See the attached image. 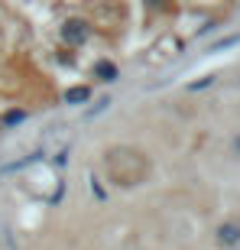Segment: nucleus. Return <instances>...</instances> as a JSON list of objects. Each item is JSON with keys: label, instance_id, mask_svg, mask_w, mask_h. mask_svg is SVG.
<instances>
[{"label": "nucleus", "instance_id": "nucleus-5", "mask_svg": "<svg viewBox=\"0 0 240 250\" xmlns=\"http://www.w3.org/2000/svg\"><path fill=\"white\" fill-rule=\"evenodd\" d=\"M107 107H111V98H101V101H94V107H88V111H84V121H94V117H98V114H104Z\"/></svg>", "mask_w": 240, "mask_h": 250}, {"label": "nucleus", "instance_id": "nucleus-2", "mask_svg": "<svg viewBox=\"0 0 240 250\" xmlns=\"http://www.w3.org/2000/svg\"><path fill=\"white\" fill-rule=\"evenodd\" d=\"M214 241H218V247H224V250L240 247V224L237 221H224L221 228L214 231Z\"/></svg>", "mask_w": 240, "mask_h": 250}, {"label": "nucleus", "instance_id": "nucleus-3", "mask_svg": "<svg viewBox=\"0 0 240 250\" xmlns=\"http://www.w3.org/2000/svg\"><path fill=\"white\" fill-rule=\"evenodd\" d=\"M91 75L98 78V82H117V65L114 62H107V59H101V62H94V68H91Z\"/></svg>", "mask_w": 240, "mask_h": 250}, {"label": "nucleus", "instance_id": "nucleus-7", "mask_svg": "<svg viewBox=\"0 0 240 250\" xmlns=\"http://www.w3.org/2000/svg\"><path fill=\"white\" fill-rule=\"evenodd\" d=\"M23 117H26V114H23V111H17V114H10V117H7V124H20Z\"/></svg>", "mask_w": 240, "mask_h": 250}, {"label": "nucleus", "instance_id": "nucleus-6", "mask_svg": "<svg viewBox=\"0 0 240 250\" xmlns=\"http://www.w3.org/2000/svg\"><path fill=\"white\" fill-rule=\"evenodd\" d=\"M211 82H214L211 75H208V78H201V82H192V84H188V91H201V88H208Z\"/></svg>", "mask_w": 240, "mask_h": 250}, {"label": "nucleus", "instance_id": "nucleus-1", "mask_svg": "<svg viewBox=\"0 0 240 250\" xmlns=\"http://www.w3.org/2000/svg\"><path fill=\"white\" fill-rule=\"evenodd\" d=\"M59 36H62L65 46H81V42H88V36H91V26H88L84 20L72 17V20H65L62 26H59Z\"/></svg>", "mask_w": 240, "mask_h": 250}, {"label": "nucleus", "instance_id": "nucleus-8", "mask_svg": "<svg viewBox=\"0 0 240 250\" xmlns=\"http://www.w3.org/2000/svg\"><path fill=\"white\" fill-rule=\"evenodd\" d=\"M234 153H240V137H237V140H234Z\"/></svg>", "mask_w": 240, "mask_h": 250}, {"label": "nucleus", "instance_id": "nucleus-4", "mask_svg": "<svg viewBox=\"0 0 240 250\" xmlns=\"http://www.w3.org/2000/svg\"><path fill=\"white\" fill-rule=\"evenodd\" d=\"M88 98H91V91H88L84 84H75V88L65 91V104H72V107H75V104H84Z\"/></svg>", "mask_w": 240, "mask_h": 250}]
</instances>
